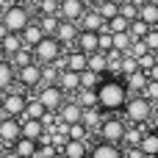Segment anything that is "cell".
<instances>
[{"instance_id": "cell-16", "label": "cell", "mask_w": 158, "mask_h": 158, "mask_svg": "<svg viewBox=\"0 0 158 158\" xmlns=\"http://www.w3.org/2000/svg\"><path fill=\"white\" fill-rule=\"evenodd\" d=\"M22 125V139H33V142H42L44 139V122L42 119H19Z\"/></svg>"}, {"instance_id": "cell-46", "label": "cell", "mask_w": 158, "mask_h": 158, "mask_svg": "<svg viewBox=\"0 0 158 158\" xmlns=\"http://www.w3.org/2000/svg\"><path fill=\"white\" fill-rule=\"evenodd\" d=\"M144 44L150 53H158V28H150V33L144 36Z\"/></svg>"}, {"instance_id": "cell-56", "label": "cell", "mask_w": 158, "mask_h": 158, "mask_svg": "<svg viewBox=\"0 0 158 158\" xmlns=\"http://www.w3.org/2000/svg\"><path fill=\"white\" fill-rule=\"evenodd\" d=\"M111 3H114V6H122V3H128V0H111Z\"/></svg>"}, {"instance_id": "cell-29", "label": "cell", "mask_w": 158, "mask_h": 158, "mask_svg": "<svg viewBox=\"0 0 158 158\" xmlns=\"http://www.w3.org/2000/svg\"><path fill=\"white\" fill-rule=\"evenodd\" d=\"M139 19L147 22L150 28H158V6L156 3H144V6L139 8Z\"/></svg>"}, {"instance_id": "cell-31", "label": "cell", "mask_w": 158, "mask_h": 158, "mask_svg": "<svg viewBox=\"0 0 158 158\" xmlns=\"http://www.w3.org/2000/svg\"><path fill=\"white\" fill-rule=\"evenodd\" d=\"M36 22H39V28H42L44 36H56V31L61 25V17H39Z\"/></svg>"}, {"instance_id": "cell-60", "label": "cell", "mask_w": 158, "mask_h": 158, "mask_svg": "<svg viewBox=\"0 0 158 158\" xmlns=\"http://www.w3.org/2000/svg\"><path fill=\"white\" fill-rule=\"evenodd\" d=\"M150 3H156V6H158V0H150Z\"/></svg>"}, {"instance_id": "cell-48", "label": "cell", "mask_w": 158, "mask_h": 158, "mask_svg": "<svg viewBox=\"0 0 158 158\" xmlns=\"http://www.w3.org/2000/svg\"><path fill=\"white\" fill-rule=\"evenodd\" d=\"M153 67H156V56H153V53H147V56L139 58V69H142V72H150Z\"/></svg>"}, {"instance_id": "cell-26", "label": "cell", "mask_w": 158, "mask_h": 158, "mask_svg": "<svg viewBox=\"0 0 158 158\" xmlns=\"http://www.w3.org/2000/svg\"><path fill=\"white\" fill-rule=\"evenodd\" d=\"M139 150L144 153V158H158V136L153 133V131H144Z\"/></svg>"}, {"instance_id": "cell-39", "label": "cell", "mask_w": 158, "mask_h": 158, "mask_svg": "<svg viewBox=\"0 0 158 158\" xmlns=\"http://www.w3.org/2000/svg\"><path fill=\"white\" fill-rule=\"evenodd\" d=\"M142 136H144V131H142L139 125H133V128L125 131V144H128V147H139V144H142Z\"/></svg>"}, {"instance_id": "cell-54", "label": "cell", "mask_w": 158, "mask_h": 158, "mask_svg": "<svg viewBox=\"0 0 158 158\" xmlns=\"http://www.w3.org/2000/svg\"><path fill=\"white\" fill-rule=\"evenodd\" d=\"M86 6H97V3H103V0H83Z\"/></svg>"}, {"instance_id": "cell-7", "label": "cell", "mask_w": 158, "mask_h": 158, "mask_svg": "<svg viewBox=\"0 0 158 158\" xmlns=\"http://www.w3.org/2000/svg\"><path fill=\"white\" fill-rule=\"evenodd\" d=\"M25 106H28V97H25L22 92H6L0 111H3V117H14V119H19V117L25 114Z\"/></svg>"}, {"instance_id": "cell-32", "label": "cell", "mask_w": 158, "mask_h": 158, "mask_svg": "<svg viewBox=\"0 0 158 158\" xmlns=\"http://www.w3.org/2000/svg\"><path fill=\"white\" fill-rule=\"evenodd\" d=\"M8 61H11V67H14V69H22V67L33 64V53H31L28 47H22V50H19V53H14Z\"/></svg>"}, {"instance_id": "cell-35", "label": "cell", "mask_w": 158, "mask_h": 158, "mask_svg": "<svg viewBox=\"0 0 158 158\" xmlns=\"http://www.w3.org/2000/svg\"><path fill=\"white\" fill-rule=\"evenodd\" d=\"M100 83H103V75H97L92 69H83L81 72V89H97Z\"/></svg>"}, {"instance_id": "cell-43", "label": "cell", "mask_w": 158, "mask_h": 158, "mask_svg": "<svg viewBox=\"0 0 158 158\" xmlns=\"http://www.w3.org/2000/svg\"><path fill=\"white\" fill-rule=\"evenodd\" d=\"M147 53H150V50H147V44H144V39H136V42L131 44V50H128L125 56H133V58L139 61V58H142V56H147Z\"/></svg>"}, {"instance_id": "cell-36", "label": "cell", "mask_w": 158, "mask_h": 158, "mask_svg": "<svg viewBox=\"0 0 158 158\" xmlns=\"http://www.w3.org/2000/svg\"><path fill=\"white\" fill-rule=\"evenodd\" d=\"M67 139H72V142H86V144H89V131H86V125H83V122L69 125V128H67Z\"/></svg>"}, {"instance_id": "cell-27", "label": "cell", "mask_w": 158, "mask_h": 158, "mask_svg": "<svg viewBox=\"0 0 158 158\" xmlns=\"http://www.w3.org/2000/svg\"><path fill=\"white\" fill-rule=\"evenodd\" d=\"M0 44H3V58H11L14 53H19V50L25 47V44H22V36H19V33H8V36L0 42Z\"/></svg>"}, {"instance_id": "cell-61", "label": "cell", "mask_w": 158, "mask_h": 158, "mask_svg": "<svg viewBox=\"0 0 158 158\" xmlns=\"http://www.w3.org/2000/svg\"><path fill=\"white\" fill-rule=\"evenodd\" d=\"M0 150H6V147H3V144H0Z\"/></svg>"}, {"instance_id": "cell-37", "label": "cell", "mask_w": 158, "mask_h": 158, "mask_svg": "<svg viewBox=\"0 0 158 158\" xmlns=\"http://www.w3.org/2000/svg\"><path fill=\"white\" fill-rule=\"evenodd\" d=\"M94 8H97V14H100V17L106 19V22H108V19H114V17L119 14V6H114L111 0H103V3H97Z\"/></svg>"}, {"instance_id": "cell-44", "label": "cell", "mask_w": 158, "mask_h": 158, "mask_svg": "<svg viewBox=\"0 0 158 158\" xmlns=\"http://www.w3.org/2000/svg\"><path fill=\"white\" fill-rule=\"evenodd\" d=\"M133 72H139V61L133 56H122V78H128Z\"/></svg>"}, {"instance_id": "cell-58", "label": "cell", "mask_w": 158, "mask_h": 158, "mask_svg": "<svg viewBox=\"0 0 158 158\" xmlns=\"http://www.w3.org/2000/svg\"><path fill=\"white\" fill-rule=\"evenodd\" d=\"M3 97H6V92H0V106H3Z\"/></svg>"}, {"instance_id": "cell-53", "label": "cell", "mask_w": 158, "mask_h": 158, "mask_svg": "<svg viewBox=\"0 0 158 158\" xmlns=\"http://www.w3.org/2000/svg\"><path fill=\"white\" fill-rule=\"evenodd\" d=\"M128 3H133L136 8H142V6H144V3H150V0H128Z\"/></svg>"}, {"instance_id": "cell-34", "label": "cell", "mask_w": 158, "mask_h": 158, "mask_svg": "<svg viewBox=\"0 0 158 158\" xmlns=\"http://www.w3.org/2000/svg\"><path fill=\"white\" fill-rule=\"evenodd\" d=\"M36 8H39V17H58L61 3L58 0H36Z\"/></svg>"}, {"instance_id": "cell-28", "label": "cell", "mask_w": 158, "mask_h": 158, "mask_svg": "<svg viewBox=\"0 0 158 158\" xmlns=\"http://www.w3.org/2000/svg\"><path fill=\"white\" fill-rule=\"evenodd\" d=\"M44 106L36 100V97H28V106H25V114L19 117V119H44Z\"/></svg>"}, {"instance_id": "cell-23", "label": "cell", "mask_w": 158, "mask_h": 158, "mask_svg": "<svg viewBox=\"0 0 158 158\" xmlns=\"http://www.w3.org/2000/svg\"><path fill=\"white\" fill-rule=\"evenodd\" d=\"M86 69H92V72H97V75H103L106 78V72H108V56L106 53H92V56H86Z\"/></svg>"}, {"instance_id": "cell-10", "label": "cell", "mask_w": 158, "mask_h": 158, "mask_svg": "<svg viewBox=\"0 0 158 158\" xmlns=\"http://www.w3.org/2000/svg\"><path fill=\"white\" fill-rule=\"evenodd\" d=\"M86 3L83 0H61V8H58V17L67 19V22H81V17L86 14Z\"/></svg>"}, {"instance_id": "cell-1", "label": "cell", "mask_w": 158, "mask_h": 158, "mask_svg": "<svg viewBox=\"0 0 158 158\" xmlns=\"http://www.w3.org/2000/svg\"><path fill=\"white\" fill-rule=\"evenodd\" d=\"M128 97H131V92H128L122 78H103V83L97 86V106H100V111H122Z\"/></svg>"}, {"instance_id": "cell-3", "label": "cell", "mask_w": 158, "mask_h": 158, "mask_svg": "<svg viewBox=\"0 0 158 158\" xmlns=\"http://www.w3.org/2000/svg\"><path fill=\"white\" fill-rule=\"evenodd\" d=\"M0 22L8 28V33H22L25 25L31 22V14H28V8L22 3H8L6 11H3V17H0Z\"/></svg>"}, {"instance_id": "cell-50", "label": "cell", "mask_w": 158, "mask_h": 158, "mask_svg": "<svg viewBox=\"0 0 158 158\" xmlns=\"http://www.w3.org/2000/svg\"><path fill=\"white\" fill-rule=\"evenodd\" d=\"M0 158H19V156H17L11 147H6V150H0Z\"/></svg>"}, {"instance_id": "cell-2", "label": "cell", "mask_w": 158, "mask_h": 158, "mask_svg": "<svg viewBox=\"0 0 158 158\" xmlns=\"http://www.w3.org/2000/svg\"><path fill=\"white\" fill-rule=\"evenodd\" d=\"M125 117L133 122V125H144L153 119V103L142 94H131L128 103H125Z\"/></svg>"}, {"instance_id": "cell-5", "label": "cell", "mask_w": 158, "mask_h": 158, "mask_svg": "<svg viewBox=\"0 0 158 158\" xmlns=\"http://www.w3.org/2000/svg\"><path fill=\"white\" fill-rule=\"evenodd\" d=\"M125 131H128L125 119H119V117H106L97 133H100V142H108V144H122V142H125Z\"/></svg>"}, {"instance_id": "cell-49", "label": "cell", "mask_w": 158, "mask_h": 158, "mask_svg": "<svg viewBox=\"0 0 158 158\" xmlns=\"http://www.w3.org/2000/svg\"><path fill=\"white\" fill-rule=\"evenodd\" d=\"M125 158H144V153H142L139 147H128V153H125Z\"/></svg>"}, {"instance_id": "cell-57", "label": "cell", "mask_w": 158, "mask_h": 158, "mask_svg": "<svg viewBox=\"0 0 158 158\" xmlns=\"http://www.w3.org/2000/svg\"><path fill=\"white\" fill-rule=\"evenodd\" d=\"M3 11H6V3H3V0H0V17H3Z\"/></svg>"}, {"instance_id": "cell-25", "label": "cell", "mask_w": 158, "mask_h": 158, "mask_svg": "<svg viewBox=\"0 0 158 158\" xmlns=\"http://www.w3.org/2000/svg\"><path fill=\"white\" fill-rule=\"evenodd\" d=\"M61 153H64V158H89V144H86V142H72V139H67L64 147H61Z\"/></svg>"}, {"instance_id": "cell-6", "label": "cell", "mask_w": 158, "mask_h": 158, "mask_svg": "<svg viewBox=\"0 0 158 158\" xmlns=\"http://www.w3.org/2000/svg\"><path fill=\"white\" fill-rule=\"evenodd\" d=\"M36 100L44 106V111H47V114H58V111H61V106L67 103V94H64L58 86H39Z\"/></svg>"}, {"instance_id": "cell-41", "label": "cell", "mask_w": 158, "mask_h": 158, "mask_svg": "<svg viewBox=\"0 0 158 158\" xmlns=\"http://www.w3.org/2000/svg\"><path fill=\"white\" fill-rule=\"evenodd\" d=\"M97 39H100V53H111V50H114V33H111L108 28H103V31L97 33Z\"/></svg>"}, {"instance_id": "cell-42", "label": "cell", "mask_w": 158, "mask_h": 158, "mask_svg": "<svg viewBox=\"0 0 158 158\" xmlns=\"http://www.w3.org/2000/svg\"><path fill=\"white\" fill-rule=\"evenodd\" d=\"M131 44H133V39H131V33H128V31H125V33H114V50L128 53V50H131Z\"/></svg>"}, {"instance_id": "cell-20", "label": "cell", "mask_w": 158, "mask_h": 158, "mask_svg": "<svg viewBox=\"0 0 158 158\" xmlns=\"http://www.w3.org/2000/svg\"><path fill=\"white\" fill-rule=\"evenodd\" d=\"M64 69H72V72H83L86 69V56L81 50H67L64 53Z\"/></svg>"}, {"instance_id": "cell-14", "label": "cell", "mask_w": 158, "mask_h": 158, "mask_svg": "<svg viewBox=\"0 0 158 158\" xmlns=\"http://www.w3.org/2000/svg\"><path fill=\"white\" fill-rule=\"evenodd\" d=\"M81 117H83V108H81L75 100H67V103L61 106V111H58V122H64L67 128H69V125H78Z\"/></svg>"}, {"instance_id": "cell-51", "label": "cell", "mask_w": 158, "mask_h": 158, "mask_svg": "<svg viewBox=\"0 0 158 158\" xmlns=\"http://www.w3.org/2000/svg\"><path fill=\"white\" fill-rule=\"evenodd\" d=\"M147 75H150V81H158V64L150 69V72H147Z\"/></svg>"}, {"instance_id": "cell-38", "label": "cell", "mask_w": 158, "mask_h": 158, "mask_svg": "<svg viewBox=\"0 0 158 158\" xmlns=\"http://www.w3.org/2000/svg\"><path fill=\"white\" fill-rule=\"evenodd\" d=\"M128 33H131V39L136 42V39H144L147 33H150V25L147 22H142V19H133L131 22V28H128Z\"/></svg>"}, {"instance_id": "cell-4", "label": "cell", "mask_w": 158, "mask_h": 158, "mask_svg": "<svg viewBox=\"0 0 158 158\" xmlns=\"http://www.w3.org/2000/svg\"><path fill=\"white\" fill-rule=\"evenodd\" d=\"M31 53H33V61H36L39 67H44V64H56V61L64 56V47L58 44L56 36H44V39H42Z\"/></svg>"}, {"instance_id": "cell-18", "label": "cell", "mask_w": 158, "mask_h": 158, "mask_svg": "<svg viewBox=\"0 0 158 158\" xmlns=\"http://www.w3.org/2000/svg\"><path fill=\"white\" fill-rule=\"evenodd\" d=\"M19 36H22V44H25L28 50H33V47H36L42 39H44V33H42V28H39V22H36V19H31Z\"/></svg>"}, {"instance_id": "cell-9", "label": "cell", "mask_w": 158, "mask_h": 158, "mask_svg": "<svg viewBox=\"0 0 158 158\" xmlns=\"http://www.w3.org/2000/svg\"><path fill=\"white\" fill-rule=\"evenodd\" d=\"M17 81H19L22 89H39V86H42V67L33 61V64L17 69Z\"/></svg>"}, {"instance_id": "cell-59", "label": "cell", "mask_w": 158, "mask_h": 158, "mask_svg": "<svg viewBox=\"0 0 158 158\" xmlns=\"http://www.w3.org/2000/svg\"><path fill=\"white\" fill-rule=\"evenodd\" d=\"M0 58H3V44H0Z\"/></svg>"}, {"instance_id": "cell-15", "label": "cell", "mask_w": 158, "mask_h": 158, "mask_svg": "<svg viewBox=\"0 0 158 158\" xmlns=\"http://www.w3.org/2000/svg\"><path fill=\"white\" fill-rule=\"evenodd\" d=\"M78 28H81V31H94V33H100V31L106 28V19L97 14V8H86V14L81 17Z\"/></svg>"}, {"instance_id": "cell-22", "label": "cell", "mask_w": 158, "mask_h": 158, "mask_svg": "<svg viewBox=\"0 0 158 158\" xmlns=\"http://www.w3.org/2000/svg\"><path fill=\"white\" fill-rule=\"evenodd\" d=\"M11 150L19 158H36L39 156V142H33V139H17Z\"/></svg>"}, {"instance_id": "cell-19", "label": "cell", "mask_w": 158, "mask_h": 158, "mask_svg": "<svg viewBox=\"0 0 158 158\" xmlns=\"http://www.w3.org/2000/svg\"><path fill=\"white\" fill-rule=\"evenodd\" d=\"M125 81V86H128V92L131 94H142L144 89H147V83H150V75L147 72H133V75H128V78H122Z\"/></svg>"}, {"instance_id": "cell-33", "label": "cell", "mask_w": 158, "mask_h": 158, "mask_svg": "<svg viewBox=\"0 0 158 158\" xmlns=\"http://www.w3.org/2000/svg\"><path fill=\"white\" fill-rule=\"evenodd\" d=\"M58 75H61V69L56 64H44L42 67V86H56L58 83Z\"/></svg>"}, {"instance_id": "cell-62", "label": "cell", "mask_w": 158, "mask_h": 158, "mask_svg": "<svg viewBox=\"0 0 158 158\" xmlns=\"http://www.w3.org/2000/svg\"><path fill=\"white\" fill-rule=\"evenodd\" d=\"M3 3H6V6H8V0H3Z\"/></svg>"}, {"instance_id": "cell-55", "label": "cell", "mask_w": 158, "mask_h": 158, "mask_svg": "<svg viewBox=\"0 0 158 158\" xmlns=\"http://www.w3.org/2000/svg\"><path fill=\"white\" fill-rule=\"evenodd\" d=\"M153 133H156V136H158V119H156V122H153Z\"/></svg>"}, {"instance_id": "cell-40", "label": "cell", "mask_w": 158, "mask_h": 158, "mask_svg": "<svg viewBox=\"0 0 158 158\" xmlns=\"http://www.w3.org/2000/svg\"><path fill=\"white\" fill-rule=\"evenodd\" d=\"M106 28H108L111 33H125V31L131 28V22H128L125 17H119V14H117L114 19H108V22H106Z\"/></svg>"}, {"instance_id": "cell-24", "label": "cell", "mask_w": 158, "mask_h": 158, "mask_svg": "<svg viewBox=\"0 0 158 158\" xmlns=\"http://www.w3.org/2000/svg\"><path fill=\"white\" fill-rule=\"evenodd\" d=\"M103 111L100 108H83V117H81V122L86 125V131L89 133H94V131H100V125H103Z\"/></svg>"}, {"instance_id": "cell-12", "label": "cell", "mask_w": 158, "mask_h": 158, "mask_svg": "<svg viewBox=\"0 0 158 158\" xmlns=\"http://www.w3.org/2000/svg\"><path fill=\"white\" fill-rule=\"evenodd\" d=\"M75 50H81L83 56L97 53V50H100V39H97V33H94V31H81V33H78V42H75Z\"/></svg>"}, {"instance_id": "cell-63", "label": "cell", "mask_w": 158, "mask_h": 158, "mask_svg": "<svg viewBox=\"0 0 158 158\" xmlns=\"http://www.w3.org/2000/svg\"><path fill=\"white\" fill-rule=\"evenodd\" d=\"M58 3H61V0H58Z\"/></svg>"}, {"instance_id": "cell-30", "label": "cell", "mask_w": 158, "mask_h": 158, "mask_svg": "<svg viewBox=\"0 0 158 158\" xmlns=\"http://www.w3.org/2000/svg\"><path fill=\"white\" fill-rule=\"evenodd\" d=\"M75 103H78L81 108H100V106H97V89H81Z\"/></svg>"}, {"instance_id": "cell-21", "label": "cell", "mask_w": 158, "mask_h": 158, "mask_svg": "<svg viewBox=\"0 0 158 158\" xmlns=\"http://www.w3.org/2000/svg\"><path fill=\"white\" fill-rule=\"evenodd\" d=\"M17 81V69L11 67L8 58H0V92H8Z\"/></svg>"}, {"instance_id": "cell-11", "label": "cell", "mask_w": 158, "mask_h": 158, "mask_svg": "<svg viewBox=\"0 0 158 158\" xmlns=\"http://www.w3.org/2000/svg\"><path fill=\"white\" fill-rule=\"evenodd\" d=\"M78 33H81L78 22H67V19H61V25H58V31H56V39H58L61 47H75Z\"/></svg>"}, {"instance_id": "cell-13", "label": "cell", "mask_w": 158, "mask_h": 158, "mask_svg": "<svg viewBox=\"0 0 158 158\" xmlns=\"http://www.w3.org/2000/svg\"><path fill=\"white\" fill-rule=\"evenodd\" d=\"M64 94H75L81 92V72H72V69H61L58 75V83H56Z\"/></svg>"}, {"instance_id": "cell-47", "label": "cell", "mask_w": 158, "mask_h": 158, "mask_svg": "<svg viewBox=\"0 0 158 158\" xmlns=\"http://www.w3.org/2000/svg\"><path fill=\"white\" fill-rule=\"evenodd\" d=\"M142 97H147L150 103H158V81H150L147 83V89L142 92Z\"/></svg>"}, {"instance_id": "cell-52", "label": "cell", "mask_w": 158, "mask_h": 158, "mask_svg": "<svg viewBox=\"0 0 158 158\" xmlns=\"http://www.w3.org/2000/svg\"><path fill=\"white\" fill-rule=\"evenodd\" d=\"M6 36H8V28H6V25H3V22H0V42H3V39H6Z\"/></svg>"}, {"instance_id": "cell-45", "label": "cell", "mask_w": 158, "mask_h": 158, "mask_svg": "<svg viewBox=\"0 0 158 158\" xmlns=\"http://www.w3.org/2000/svg\"><path fill=\"white\" fill-rule=\"evenodd\" d=\"M119 17H125L128 22H133V19H139V8L133 3H122L119 6Z\"/></svg>"}, {"instance_id": "cell-17", "label": "cell", "mask_w": 158, "mask_h": 158, "mask_svg": "<svg viewBox=\"0 0 158 158\" xmlns=\"http://www.w3.org/2000/svg\"><path fill=\"white\" fill-rule=\"evenodd\" d=\"M89 158H125V153H122V147H119V144L97 142V144L89 150Z\"/></svg>"}, {"instance_id": "cell-8", "label": "cell", "mask_w": 158, "mask_h": 158, "mask_svg": "<svg viewBox=\"0 0 158 158\" xmlns=\"http://www.w3.org/2000/svg\"><path fill=\"white\" fill-rule=\"evenodd\" d=\"M17 139H22V125H19V119L3 117V119H0V144H3V147H14Z\"/></svg>"}]
</instances>
